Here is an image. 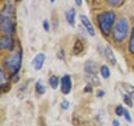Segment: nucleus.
Masks as SVG:
<instances>
[{"label": "nucleus", "instance_id": "obj_1", "mask_svg": "<svg viewBox=\"0 0 134 126\" xmlns=\"http://www.w3.org/2000/svg\"><path fill=\"white\" fill-rule=\"evenodd\" d=\"M115 20V14L114 11H105L102 12L97 16V22L102 33L104 36H110L112 26Z\"/></svg>", "mask_w": 134, "mask_h": 126}, {"label": "nucleus", "instance_id": "obj_2", "mask_svg": "<svg viewBox=\"0 0 134 126\" xmlns=\"http://www.w3.org/2000/svg\"><path fill=\"white\" fill-rule=\"evenodd\" d=\"M127 31H129V22L125 18L120 19L116 22L114 30H113V38L116 43H121L123 41L127 36Z\"/></svg>", "mask_w": 134, "mask_h": 126}, {"label": "nucleus", "instance_id": "obj_3", "mask_svg": "<svg viewBox=\"0 0 134 126\" xmlns=\"http://www.w3.org/2000/svg\"><path fill=\"white\" fill-rule=\"evenodd\" d=\"M21 60H23V55L21 53H15L11 56H9L6 60V68L10 71L11 74H17L20 69L21 66Z\"/></svg>", "mask_w": 134, "mask_h": 126}, {"label": "nucleus", "instance_id": "obj_4", "mask_svg": "<svg viewBox=\"0 0 134 126\" xmlns=\"http://www.w3.org/2000/svg\"><path fill=\"white\" fill-rule=\"evenodd\" d=\"M1 31L6 36H12V33H14V22L11 20V14L1 15Z\"/></svg>", "mask_w": 134, "mask_h": 126}, {"label": "nucleus", "instance_id": "obj_5", "mask_svg": "<svg viewBox=\"0 0 134 126\" xmlns=\"http://www.w3.org/2000/svg\"><path fill=\"white\" fill-rule=\"evenodd\" d=\"M62 85H60V90L63 94H69L70 89H72V81H70V76L69 75H65L64 77L62 78Z\"/></svg>", "mask_w": 134, "mask_h": 126}, {"label": "nucleus", "instance_id": "obj_6", "mask_svg": "<svg viewBox=\"0 0 134 126\" xmlns=\"http://www.w3.org/2000/svg\"><path fill=\"white\" fill-rule=\"evenodd\" d=\"M79 19H81V21H82V24H83V26L85 27V29L87 30V32H88L91 36H95L94 27H93V25H92V22L90 21V19L87 18L86 16H83V15L79 17Z\"/></svg>", "mask_w": 134, "mask_h": 126}, {"label": "nucleus", "instance_id": "obj_7", "mask_svg": "<svg viewBox=\"0 0 134 126\" xmlns=\"http://www.w3.org/2000/svg\"><path fill=\"white\" fill-rule=\"evenodd\" d=\"M44 62H45V55L44 54H38L32 60V66L35 67L36 70H40L44 66Z\"/></svg>", "mask_w": 134, "mask_h": 126}, {"label": "nucleus", "instance_id": "obj_8", "mask_svg": "<svg viewBox=\"0 0 134 126\" xmlns=\"http://www.w3.org/2000/svg\"><path fill=\"white\" fill-rule=\"evenodd\" d=\"M14 47V41H12L10 36H3L1 38V48L5 49H12Z\"/></svg>", "mask_w": 134, "mask_h": 126}, {"label": "nucleus", "instance_id": "obj_9", "mask_svg": "<svg viewBox=\"0 0 134 126\" xmlns=\"http://www.w3.org/2000/svg\"><path fill=\"white\" fill-rule=\"evenodd\" d=\"M104 55H105V57L107 58V60L110 61L113 66L116 64V58H115L114 54H113L112 49H111L110 47H106V48H105V50H104Z\"/></svg>", "mask_w": 134, "mask_h": 126}, {"label": "nucleus", "instance_id": "obj_10", "mask_svg": "<svg viewBox=\"0 0 134 126\" xmlns=\"http://www.w3.org/2000/svg\"><path fill=\"white\" fill-rule=\"evenodd\" d=\"M66 20L70 26H74L75 24V9H69L68 11L66 12Z\"/></svg>", "mask_w": 134, "mask_h": 126}, {"label": "nucleus", "instance_id": "obj_11", "mask_svg": "<svg viewBox=\"0 0 134 126\" xmlns=\"http://www.w3.org/2000/svg\"><path fill=\"white\" fill-rule=\"evenodd\" d=\"M85 71H86V73H88V74H92V75L94 74L95 75V73H96V67H95V65L92 61H87L86 65H85Z\"/></svg>", "mask_w": 134, "mask_h": 126}, {"label": "nucleus", "instance_id": "obj_12", "mask_svg": "<svg viewBox=\"0 0 134 126\" xmlns=\"http://www.w3.org/2000/svg\"><path fill=\"white\" fill-rule=\"evenodd\" d=\"M84 49V46L82 44L81 40H76L75 41V45H74V54L75 55H78V54H81Z\"/></svg>", "mask_w": 134, "mask_h": 126}, {"label": "nucleus", "instance_id": "obj_13", "mask_svg": "<svg viewBox=\"0 0 134 126\" xmlns=\"http://www.w3.org/2000/svg\"><path fill=\"white\" fill-rule=\"evenodd\" d=\"M58 83H59V79H58L57 76H52L49 78V84H50V86H52V88H54V89H56V88L58 87Z\"/></svg>", "mask_w": 134, "mask_h": 126}, {"label": "nucleus", "instance_id": "obj_14", "mask_svg": "<svg viewBox=\"0 0 134 126\" xmlns=\"http://www.w3.org/2000/svg\"><path fill=\"white\" fill-rule=\"evenodd\" d=\"M100 75H102V77L103 78H108L110 77V69H108V67L107 66H102L100 67Z\"/></svg>", "mask_w": 134, "mask_h": 126}, {"label": "nucleus", "instance_id": "obj_15", "mask_svg": "<svg viewBox=\"0 0 134 126\" xmlns=\"http://www.w3.org/2000/svg\"><path fill=\"white\" fill-rule=\"evenodd\" d=\"M129 50L131 54H134V28L132 29V36H131V40H130Z\"/></svg>", "mask_w": 134, "mask_h": 126}, {"label": "nucleus", "instance_id": "obj_16", "mask_svg": "<svg viewBox=\"0 0 134 126\" xmlns=\"http://www.w3.org/2000/svg\"><path fill=\"white\" fill-rule=\"evenodd\" d=\"M36 89H37V93L38 94H44L45 93V87H44V85H43V83L41 82H37V84H36Z\"/></svg>", "mask_w": 134, "mask_h": 126}, {"label": "nucleus", "instance_id": "obj_17", "mask_svg": "<svg viewBox=\"0 0 134 126\" xmlns=\"http://www.w3.org/2000/svg\"><path fill=\"white\" fill-rule=\"evenodd\" d=\"M131 98H132L131 96L124 95V102H125V104H126L127 106H130V107H132V106H133V102H132V99H131Z\"/></svg>", "mask_w": 134, "mask_h": 126}, {"label": "nucleus", "instance_id": "obj_18", "mask_svg": "<svg viewBox=\"0 0 134 126\" xmlns=\"http://www.w3.org/2000/svg\"><path fill=\"white\" fill-rule=\"evenodd\" d=\"M0 84H1V87H3V85L6 84V77H5V73H3V70L1 69L0 70Z\"/></svg>", "mask_w": 134, "mask_h": 126}, {"label": "nucleus", "instance_id": "obj_19", "mask_svg": "<svg viewBox=\"0 0 134 126\" xmlns=\"http://www.w3.org/2000/svg\"><path fill=\"white\" fill-rule=\"evenodd\" d=\"M124 112H125V110H124V107H122V106L116 107V110H115L116 115H119V116H122V115H124Z\"/></svg>", "mask_w": 134, "mask_h": 126}, {"label": "nucleus", "instance_id": "obj_20", "mask_svg": "<svg viewBox=\"0 0 134 126\" xmlns=\"http://www.w3.org/2000/svg\"><path fill=\"white\" fill-rule=\"evenodd\" d=\"M106 1L112 6H120L123 0H106Z\"/></svg>", "mask_w": 134, "mask_h": 126}, {"label": "nucleus", "instance_id": "obj_21", "mask_svg": "<svg viewBox=\"0 0 134 126\" xmlns=\"http://www.w3.org/2000/svg\"><path fill=\"white\" fill-rule=\"evenodd\" d=\"M124 117H125V119H126L127 122H130V123L132 122V117H131V115L129 114V112H127V111H125V112H124Z\"/></svg>", "mask_w": 134, "mask_h": 126}, {"label": "nucleus", "instance_id": "obj_22", "mask_svg": "<svg viewBox=\"0 0 134 126\" xmlns=\"http://www.w3.org/2000/svg\"><path fill=\"white\" fill-rule=\"evenodd\" d=\"M62 107H63V110H68V107H69V103L67 102V100H64V102L62 103Z\"/></svg>", "mask_w": 134, "mask_h": 126}, {"label": "nucleus", "instance_id": "obj_23", "mask_svg": "<svg viewBox=\"0 0 134 126\" xmlns=\"http://www.w3.org/2000/svg\"><path fill=\"white\" fill-rule=\"evenodd\" d=\"M44 29H45V30H46V31H49L48 22H47V21H46V20H45V21H44Z\"/></svg>", "mask_w": 134, "mask_h": 126}, {"label": "nucleus", "instance_id": "obj_24", "mask_svg": "<svg viewBox=\"0 0 134 126\" xmlns=\"http://www.w3.org/2000/svg\"><path fill=\"white\" fill-rule=\"evenodd\" d=\"M75 2L77 6H82V0H75Z\"/></svg>", "mask_w": 134, "mask_h": 126}, {"label": "nucleus", "instance_id": "obj_25", "mask_svg": "<svg viewBox=\"0 0 134 126\" xmlns=\"http://www.w3.org/2000/svg\"><path fill=\"white\" fill-rule=\"evenodd\" d=\"M113 126H120V123L117 121H114L113 122Z\"/></svg>", "mask_w": 134, "mask_h": 126}, {"label": "nucleus", "instance_id": "obj_26", "mask_svg": "<svg viewBox=\"0 0 134 126\" xmlns=\"http://www.w3.org/2000/svg\"><path fill=\"white\" fill-rule=\"evenodd\" d=\"M103 95H104V91H98V94H97L98 97H100V96H103Z\"/></svg>", "mask_w": 134, "mask_h": 126}, {"label": "nucleus", "instance_id": "obj_27", "mask_svg": "<svg viewBox=\"0 0 134 126\" xmlns=\"http://www.w3.org/2000/svg\"><path fill=\"white\" fill-rule=\"evenodd\" d=\"M50 1H52V2H54V1H55V0H50Z\"/></svg>", "mask_w": 134, "mask_h": 126}]
</instances>
